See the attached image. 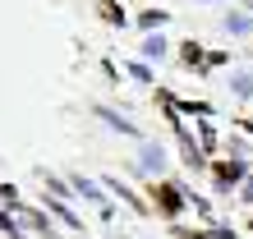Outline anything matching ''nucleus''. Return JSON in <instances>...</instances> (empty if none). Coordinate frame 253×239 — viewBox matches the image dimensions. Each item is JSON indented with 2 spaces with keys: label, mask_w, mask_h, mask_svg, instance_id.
I'll list each match as a JSON object with an SVG mask.
<instances>
[{
  "label": "nucleus",
  "mask_w": 253,
  "mask_h": 239,
  "mask_svg": "<svg viewBox=\"0 0 253 239\" xmlns=\"http://www.w3.org/2000/svg\"><path fill=\"white\" fill-rule=\"evenodd\" d=\"M138 170H147V175H161V170H166V152H161L157 143H143V157H138Z\"/></svg>",
  "instance_id": "f257e3e1"
},
{
  "label": "nucleus",
  "mask_w": 253,
  "mask_h": 239,
  "mask_svg": "<svg viewBox=\"0 0 253 239\" xmlns=\"http://www.w3.org/2000/svg\"><path fill=\"white\" fill-rule=\"evenodd\" d=\"M244 179V161H230V166H216V189H230Z\"/></svg>",
  "instance_id": "f03ea898"
},
{
  "label": "nucleus",
  "mask_w": 253,
  "mask_h": 239,
  "mask_svg": "<svg viewBox=\"0 0 253 239\" xmlns=\"http://www.w3.org/2000/svg\"><path fill=\"white\" fill-rule=\"evenodd\" d=\"M157 198H161V207H166V216H175V212L184 207V198L175 193V184H161V189H157Z\"/></svg>",
  "instance_id": "7ed1b4c3"
},
{
  "label": "nucleus",
  "mask_w": 253,
  "mask_h": 239,
  "mask_svg": "<svg viewBox=\"0 0 253 239\" xmlns=\"http://www.w3.org/2000/svg\"><path fill=\"white\" fill-rule=\"evenodd\" d=\"M143 55L147 60H161V55H166V37H161V33H147L143 37Z\"/></svg>",
  "instance_id": "20e7f679"
},
{
  "label": "nucleus",
  "mask_w": 253,
  "mask_h": 239,
  "mask_svg": "<svg viewBox=\"0 0 253 239\" xmlns=\"http://www.w3.org/2000/svg\"><path fill=\"white\" fill-rule=\"evenodd\" d=\"M249 28H253V19H249V14H226V33H235V37H244Z\"/></svg>",
  "instance_id": "39448f33"
},
{
  "label": "nucleus",
  "mask_w": 253,
  "mask_h": 239,
  "mask_svg": "<svg viewBox=\"0 0 253 239\" xmlns=\"http://www.w3.org/2000/svg\"><path fill=\"white\" fill-rule=\"evenodd\" d=\"M97 115H101V120H106V124H111V129H120V133H129V138H138V129H133V124H129V120H120V115H111V111H97Z\"/></svg>",
  "instance_id": "423d86ee"
},
{
  "label": "nucleus",
  "mask_w": 253,
  "mask_h": 239,
  "mask_svg": "<svg viewBox=\"0 0 253 239\" xmlns=\"http://www.w3.org/2000/svg\"><path fill=\"white\" fill-rule=\"evenodd\" d=\"M230 92L235 97H253V74H235V79H230Z\"/></svg>",
  "instance_id": "0eeeda50"
},
{
  "label": "nucleus",
  "mask_w": 253,
  "mask_h": 239,
  "mask_svg": "<svg viewBox=\"0 0 253 239\" xmlns=\"http://www.w3.org/2000/svg\"><path fill=\"white\" fill-rule=\"evenodd\" d=\"M74 193H83V198H101V189L92 184V179H83V175L74 179Z\"/></svg>",
  "instance_id": "6e6552de"
},
{
  "label": "nucleus",
  "mask_w": 253,
  "mask_h": 239,
  "mask_svg": "<svg viewBox=\"0 0 253 239\" xmlns=\"http://www.w3.org/2000/svg\"><path fill=\"white\" fill-rule=\"evenodd\" d=\"M138 23H143V28H161V23H166V14H161V9H147Z\"/></svg>",
  "instance_id": "1a4fd4ad"
},
{
  "label": "nucleus",
  "mask_w": 253,
  "mask_h": 239,
  "mask_svg": "<svg viewBox=\"0 0 253 239\" xmlns=\"http://www.w3.org/2000/svg\"><path fill=\"white\" fill-rule=\"evenodd\" d=\"M129 74H133V79H138V83H152V69H147V65H138V60H133V65H129Z\"/></svg>",
  "instance_id": "9d476101"
},
{
  "label": "nucleus",
  "mask_w": 253,
  "mask_h": 239,
  "mask_svg": "<svg viewBox=\"0 0 253 239\" xmlns=\"http://www.w3.org/2000/svg\"><path fill=\"white\" fill-rule=\"evenodd\" d=\"M51 212H55V216H60V221H65V226H79V216H74V212H69V207H60V202H55V207H51Z\"/></svg>",
  "instance_id": "9b49d317"
},
{
  "label": "nucleus",
  "mask_w": 253,
  "mask_h": 239,
  "mask_svg": "<svg viewBox=\"0 0 253 239\" xmlns=\"http://www.w3.org/2000/svg\"><path fill=\"white\" fill-rule=\"evenodd\" d=\"M207 5H216V0H207Z\"/></svg>",
  "instance_id": "f8f14e48"
},
{
  "label": "nucleus",
  "mask_w": 253,
  "mask_h": 239,
  "mask_svg": "<svg viewBox=\"0 0 253 239\" xmlns=\"http://www.w3.org/2000/svg\"><path fill=\"white\" fill-rule=\"evenodd\" d=\"M249 129H253V120H249Z\"/></svg>",
  "instance_id": "ddd939ff"
}]
</instances>
